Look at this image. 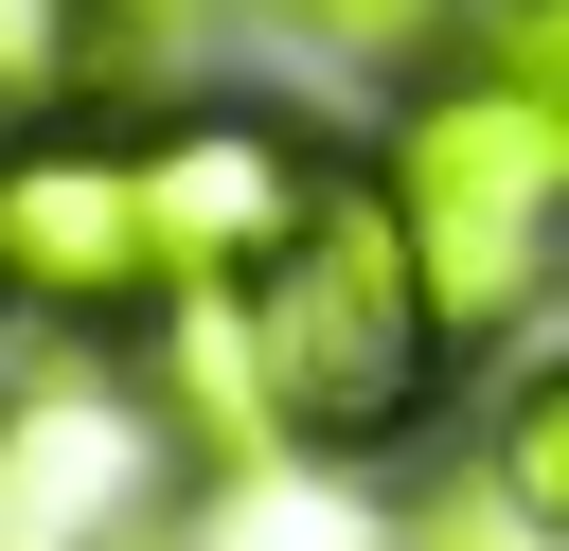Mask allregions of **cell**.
<instances>
[{
  "instance_id": "cell-1",
  "label": "cell",
  "mask_w": 569,
  "mask_h": 551,
  "mask_svg": "<svg viewBox=\"0 0 569 551\" xmlns=\"http://www.w3.org/2000/svg\"><path fill=\"white\" fill-rule=\"evenodd\" d=\"M231 355H249V391H267V427L302 444V462H391V444H427L445 427V391H462V320H445V284H427V231H409V196H391V160H356L338 142V178H320V213L231 284Z\"/></svg>"
},
{
  "instance_id": "cell-6",
  "label": "cell",
  "mask_w": 569,
  "mask_h": 551,
  "mask_svg": "<svg viewBox=\"0 0 569 551\" xmlns=\"http://www.w3.org/2000/svg\"><path fill=\"white\" fill-rule=\"evenodd\" d=\"M480 498H498L516 533H551V551H569V338L498 391V427H480Z\"/></svg>"
},
{
  "instance_id": "cell-9",
  "label": "cell",
  "mask_w": 569,
  "mask_h": 551,
  "mask_svg": "<svg viewBox=\"0 0 569 551\" xmlns=\"http://www.w3.org/2000/svg\"><path fill=\"white\" fill-rule=\"evenodd\" d=\"M498 71H516V89L569 124V0H498Z\"/></svg>"
},
{
  "instance_id": "cell-5",
  "label": "cell",
  "mask_w": 569,
  "mask_h": 551,
  "mask_svg": "<svg viewBox=\"0 0 569 551\" xmlns=\"http://www.w3.org/2000/svg\"><path fill=\"white\" fill-rule=\"evenodd\" d=\"M320 178H338V142H320L302 107H267V89H178V107H142V196H160L178 302H231V284L320 213Z\"/></svg>"
},
{
  "instance_id": "cell-3",
  "label": "cell",
  "mask_w": 569,
  "mask_h": 551,
  "mask_svg": "<svg viewBox=\"0 0 569 551\" xmlns=\"http://www.w3.org/2000/svg\"><path fill=\"white\" fill-rule=\"evenodd\" d=\"M373 160H391V196H409L427 284H445L462 338H516V320L569 284V124H551L498 53H480V71H427Z\"/></svg>"
},
{
  "instance_id": "cell-7",
  "label": "cell",
  "mask_w": 569,
  "mask_h": 551,
  "mask_svg": "<svg viewBox=\"0 0 569 551\" xmlns=\"http://www.w3.org/2000/svg\"><path fill=\"white\" fill-rule=\"evenodd\" d=\"M89 71H107V0H0V124L89 107Z\"/></svg>"
},
{
  "instance_id": "cell-2",
  "label": "cell",
  "mask_w": 569,
  "mask_h": 551,
  "mask_svg": "<svg viewBox=\"0 0 569 551\" xmlns=\"http://www.w3.org/2000/svg\"><path fill=\"white\" fill-rule=\"evenodd\" d=\"M196 409L142 338H36L0 373V551H178Z\"/></svg>"
},
{
  "instance_id": "cell-4",
  "label": "cell",
  "mask_w": 569,
  "mask_h": 551,
  "mask_svg": "<svg viewBox=\"0 0 569 551\" xmlns=\"http://www.w3.org/2000/svg\"><path fill=\"white\" fill-rule=\"evenodd\" d=\"M0 320H36V338H142V320H178L142 124H107V107L0 124Z\"/></svg>"
},
{
  "instance_id": "cell-8",
  "label": "cell",
  "mask_w": 569,
  "mask_h": 551,
  "mask_svg": "<svg viewBox=\"0 0 569 551\" xmlns=\"http://www.w3.org/2000/svg\"><path fill=\"white\" fill-rule=\"evenodd\" d=\"M284 36H320V53H427V18L445 0H267Z\"/></svg>"
}]
</instances>
